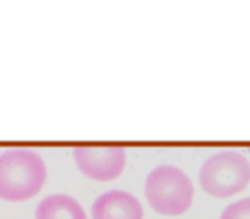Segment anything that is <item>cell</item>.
Returning <instances> with one entry per match:
<instances>
[{"label": "cell", "instance_id": "cell-4", "mask_svg": "<svg viewBox=\"0 0 250 219\" xmlns=\"http://www.w3.org/2000/svg\"><path fill=\"white\" fill-rule=\"evenodd\" d=\"M74 159L81 173L98 181L117 178L125 168V151L118 146H79Z\"/></svg>", "mask_w": 250, "mask_h": 219}, {"label": "cell", "instance_id": "cell-3", "mask_svg": "<svg viewBox=\"0 0 250 219\" xmlns=\"http://www.w3.org/2000/svg\"><path fill=\"white\" fill-rule=\"evenodd\" d=\"M201 187L212 197H231L250 181V163L236 151H221L211 156L199 173Z\"/></svg>", "mask_w": 250, "mask_h": 219}, {"label": "cell", "instance_id": "cell-6", "mask_svg": "<svg viewBox=\"0 0 250 219\" xmlns=\"http://www.w3.org/2000/svg\"><path fill=\"white\" fill-rule=\"evenodd\" d=\"M36 219H87L84 209L76 199L65 194L45 197L36 207Z\"/></svg>", "mask_w": 250, "mask_h": 219}, {"label": "cell", "instance_id": "cell-2", "mask_svg": "<svg viewBox=\"0 0 250 219\" xmlns=\"http://www.w3.org/2000/svg\"><path fill=\"white\" fill-rule=\"evenodd\" d=\"M144 192L151 207L165 216L184 214L194 200L190 178L173 164H161L154 168L147 175Z\"/></svg>", "mask_w": 250, "mask_h": 219}, {"label": "cell", "instance_id": "cell-5", "mask_svg": "<svg viewBox=\"0 0 250 219\" xmlns=\"http://www.w3.org/2000/svg\"><path fill=\"white\" fill-rule=\"evenodd\" d=\"M93 219H143L141 202L124 190H110L94 200L91 207Z\"/></svg>", "mask_w": 250, "mask_h": 219}, {"label": "cell", "instance_id": "cell-7", "mask_svg": "<svg viewBox=\"0 0 250 219\" xmlns=\"http://www.w3.org/2000/svg\"><path fill=\"white\" fill-rule=\"evenodd\" d=\"M221 219H250V197L229 204L223 211Z\"/></svg>", "mask_w": 250, "mask_h": 219}, {"label": "cell", "instance_id": "cell-1", "mask_svg": "<svg viewBox=\"0 0 250 219\" xmlns=\"http://www.w3.org/2000/svg\"><path fill=\"white\" fill-rule=\"evenodd\" d=\"M46 166L40 154L29 149H11L0 154V199L21 202L43 188Z\"/></svg>", "mask_w": 250, "mask_h": 219}]
</instances>
